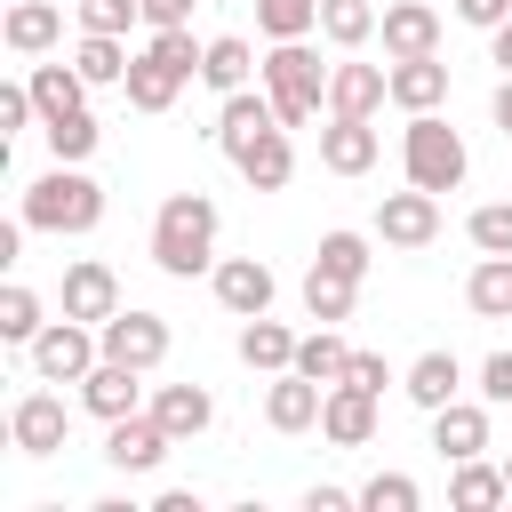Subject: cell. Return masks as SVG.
<instances>
[{
  "instance_id": "obj_15",
  "label": "cell",
  "mask_w": 512,
  "mask_h": 512,
  "mask_svg": "<svg viewBox=\"0 0 512 512\" xmlns=\"http://www.w3.org/2000/svg\"><path fill=\"white\" fill-rule=\"evenodd\" d=\"M64 312H72V320H88V328H104V320L120 312V280H112V264L80 256V264L64 272Z\"/></svg>"
},
{
  "instance_id": "obj_20",
  "label": "cell",
  "mask_w": 512,
  "mask_h": 512,
  "mask_svg": "<svg viewBox=\"0 0 512 512\" xmlns=\"http://www.w3.org/2000/svg\"><path fill=\"white\" fill-rule=\"evenodd\" d=\"M0 40H8L16 56H48V48L64 40V8H56V0H8Z\"/></svg>"
},
{
  "instance_id": "obj_48",
  "label": "cell",
  "mask_w": 512,
  "mask_h": 512,
  "mask_svg": "<svg viewBox=\"0 0 512 512\" xmlns=\"http://www.w3.org/2000/svg\"><path fill=\"white\" fill-rule=\"evenodd\" d=\"M144 24L160 32V24H192V0H144Z\"/></svg>"
},
{
  "instance_id": "obj_37",
  "label": "cell",
  "mask_w": 512,
  "mask_h": 512,
  "mask_svg": "<svg viewBox=\"0 0 512 512\" xmlns=\"http://www.w3.org/2000/svg\"><path fill=\"white\" fill-rule=\"evenodd\" d=\"M96 136H104V128H96V112H88V104H80V112H64V120H48V152H56V160H88V152H96Z\"/></svg>"
},
{
  "instance_id": "obj_44",
  "label": "cell",
  "mask_w": 512,
  "mask_h": 512,
  "mask_svg": "<svg viewBox=\"0 0 512 512\" xmlns=\"http://www.w3.org/2000/svg\"><path fill=\"white\" fill-rule=\"evenodd\" d=\"M480 400L488 408H512V352H488L480 360Z\"/></svg>"
},
{
  "instance_id": "obj_42",
  "label": "cell",
  "mask_w": 512,
  "mask_h": 512,
  "mask_svg": "<svg viewBox=\"0 0 512 512\" xmlns=\"http://www.w3.org/2000/svg\"><path fill=\"white\" fill-rule=\"evenodd\" d=\"M144 16V0H80V32H128Z\"/></svg>"
},
{
  "instance_id": "obj_36",
  "label": "cell",
  "mask_w": 512,
  "mask_h": 512,
  "mask_svg": "<svg viewBox=\"0 0 512 512\" xmlns=\"http://www.w3.org/2000/svg\"><path fill=\"white\" fill-rule=\"evenodd\" d=\"M256 24H264V40H304V32H320V0H256Z\"/></svg>"
},
{
  "instance_id": "obj_21",
  "label": "cell",
  "mask_w": 512,
  "mask_h": 512,
  "mask_svg": "<svg viewBox=\"0 0 512 512\" xmlns=\"http://www.w3.org/2000/svg\"><path fill=\"white\" fill-rule=\"evenodd\" d=\"M400 392L432 416V408H448V400L464 392V360H456V352H416V360H408V376H400Z\"/></svg>"
},
{
  "instance_id": "obj_29",
  "label": "cell",
  "mask_w": 512,
  "mask_h": 512,
  "mask_svg": "<svg viewBox=\"0 0 512 512\" xmlns=\"http://www.w3.org/2000/svg\"><path fill=\"white\" fill-rule=\"evenodd\" d=\"M72 64H80V80L88 88H112V80H128V48H120V32H80V48H72Z\"/></svg>"
},
{
  "instance_id": "obj_7",
  "label": "cell",
  "mask_w": 512,
  "mask_h": 512,
  "mask_svg": "<svg viewBox=\"0 0 512 512\" xmlns=\"http://www.w3.org/2000/svg\"><path fill=\"white\" fill-rule=\"evenodd\" d=\"M96 336H104V360H128V368H144V376L168 360V320H160V312H136V304H128V312H112Z\"/></svg>"
},
{
  "instance_id": "obj_51",
  "label": "cell",
  "mask_w": 512,
  "mask_h": 512,
  "mask_svg": "<svg viewBox=\"0 0 512 512\" xmlns=\"http://www.w3.org/2000/svg\"><path fill=\"white\" fill-rule=\"evenodd\" d=\"M488 56H496V64H504V72H512V16H504V24H496V32H488Z\"/></svg>"
},
{
  "instance_id": "obj_34",
  "label": "cell",
  "mask_w": 512,
  "mask_h": 512,
  "mask_svg": "<svg viewBox=\"0 0 512 512\" xmlns=\"http://www.w3.org/2000/svg\"><path fill=\"white\" fill-rule=\"evenodd\" d=\"M320 32H328V48H368L376 40V0H320Z\"/></svg>"
},
{
  "instance_id": "obj_16",
  "label": "cell",
  "mask_w": 512,
  "mask_h": 512,
  "mask_svg": "<svg viewBox=\"0 0 512 512\" xmlns=\"http://www.w3.org/2000/svg\"><path fill=\"white\" fill-rule=\"evenodd\" d=\"M320 432H328L336 448H368V440H376V392H360V384H328V400H320Z\"/></svg>"
},
{
  "instance_id": "obj_46",
  "label": "cell",
  "mask_w": 512,
  "mask_h": 512,
  "mask_svg": "<svg viewBox=\"0 0 512 512\" xmlns=\"http://www.w3.org/2000/svg\"><path fill=\"white\" fill-rule=\"evenodd\" d=\"M352 504H360V488H328V480L304 488V512H352Z\"/></svg>"
},
{
  "instance_id": "obj_50",
  "label": "cell",
  "mask_w": 512,
  "mask_h": 512,
  "mask_svg": "<svg viewBox=\"0 0 512 512\" xmlns=\"http://www.w3.org/2000/svg\"><path fill=\"white\" fill-rule=\"evenodd\" d=\"M488 112H496V128H504V136H512V72H504V80H496V96H488Z\"/></svg>"
},
{
  "instance_id": "obj_47",
  "label": "cell",
  "mask_w": 512,
  "mask_h": 512,
  "mask_svg": "<svg viewBox=\"0 0 512 512\" xmlns=\"http://www.w3.org/2000/svg\"><path fill=\"white\" fill-rule=\"evenodd\" d=\"M456 16H464V24H480V32H496V24L512 16V0H456Z\"/></svg>"
},
{
  "instance_id": "obj_18",
  "label": "cell",
  "mask_w": 512,
  "mask_h": 512,
  "mask_svg": "<svg viewBox=\"0 0 512 512\" xmlns=\"http://www.w3.org/2000/svg\"><path fill=\"white\" fill-rule=\"evenodd\" d=\"M320 168H328V176H368V168H376V128L328 112V128H320Z\"/></svg>"
},
{
  "instance_id": "obj_11",
  "label": "cell",
  "mask_w": 512,
  "mask_h": 512,
  "mask_svg": "<svg viewBox=\"0 0 512 512\" xmlns=\"http://www.w3.org/2000/svg\"><path fill=\"white\" fill-rule=\"evenodd\" d=\"M80 408L104 416V424L136 416V408H144V368H128V360H96V368L80 376Z\"/></svg>"
},
{
  "instance_id": "obj_32",
  "label": "cell",
  "mask_w": 512,
  "mask_h": 512,
  "mask_svg": "<svg viewBox=\"0 0 512 512\" xmlns=\"http://www.w3.org/2000/svg\"><path fill=\"white\" fill-rule=\"evenodd\" d=\"M352 296H360V280H344V272H328V264L304 272V312H312V320H328V328L352 320Z\"/></svg>"
},
{
  "instance_id": "obj_9",
  "label": "cell",
  "mask_w": 512,
  "mask_h": 512,
  "mask_svg": "<svg viewBox=\"0 0 512 512\" xmlns=\"http://www.w3.org/2000/svg\"><path fill=\"white\" fill-rule=\"evenodd\" d=\"M216 304L232 312V320H256V312H272V296H280V280H272V264H256V256H216Z\"/></svg>"
},
{
  "instance_id": "obj_35",
  "label": "cell",
  "mask_w": 512,
  "mask_h": 512,
  "mask_svg": "<svg viewBox=\"0 0 512 512\" xmlns=\"http://www.w3.org/2000/svg\"><path fill=\"white\" fill-rule=\"evenodd\" d=\"M40 328H48V320H40V296H32L24 280H8V288H0V344H32Z\"/></svg>"
},
{
  "instance_id": "obj_33",
  "label": "cell",
  "mask_w": 512,
  "mask_h": 512,
  "mask_svg": "<svg viewBox=\"0 0 512 512\" xmlns=\"http://www.w3.org/2000/svg\"><path fill=\"white\" fill-rule=\"evenodd\" d=\"M344 360H352V344H344L328 320H320L312 336H296V368H304L312 384H344Z\"/></svg>"
},
{
  "instance_id": "obj_13",
  "label": "cell",
  "mask_w": 512,
  "mask_h": 512,
  "mask_svg": "<svg viewBox=\"0 0 512 512\" xmlns=\"http://www.w3.org/2000/svg\"><path fill=\"white\" fill-rule=\"evenodd\" d=\"M64 432H72V416H64V400H56V392H24V400L8 408V440H16L24 456H56V448H64Z\"/></svg>"
},
{
  "instance_id": "obj_41",
  "label": "cell",
  "mask_w": 512,
  "mask_h": 512,
  "mask_svg": "<svg viewBox=\"0 0 512 512\" xmlns=\"http://www.w3.org/2000/svg\"><path fill=\"white\" fill-rule=\"evenodd\" d=\"M312 264H328V272H344V280H368V264H376V256H368V240H360V232H328Z\"/></svg>"
},
{
  "instance_id": "obj_31",
  "label": "cell",
  "mask_w": 512,
  "mask_h": 512,
  "mask_svg": "<svg viewBox=\"0 0 512 512\" xmlns=\"http://www.w3.org/2000/svg\"><path fill=\"white\" fill-rule=\"evenodd\" d=\"M120 88H128V104H136V112H168V104H176V88H184V72H168L160 56H136Z\"/></svg>"
},
{
  "instance_id": "obj_25",
  "label": "cell",
  "mask_w": 512,
  "mask_h": 512,
  "mask_svg": "<svg viewBox=\"0 0 512 512\" xmlns=\"http://www.w3.org/2000/svg\"><path fill=\"white\" fill-rule=\"evenodd\" d=\"M232 168H240L256 192H280V184L296 176V144H288V128H264V136H256V144L232 160Z\"/></svg>"
},
{
  "instance_id": "obj_27",
  "label": "cell",
  "mask_w": 512,
  "mask_h": 512,
  "mask_svg": "<svg viewBox=\"0 0 512 512\" xmlns=\"http://www.w3.org/2000/svg\"><path fill=\"white\" fill-rule=\"evenodd\" d=\"M504 496H512L504 464H480V456H464L456 480H448V504H456V512H488V504H504Z\"/></svg>"
},
{
  "instance_id": "obj_17",
  "label": "cell",
  "mask_w": 512,
  "mask_h": 512,
  "mask_svg": "<svg viewBox=\"0 0 512 512\" xmlns=\"http://www.w3.org/2000/svg\"><path fill=\"white\" fill-rule=\"evenodd\" d=\"M264 128H288L280 112H272V96H248V88H232L224 96V112H216V144H224V160H240Z\"/></svg>"
},
{
  "instance_id": "obj_6",
  "label": "cell",
  "mask_w": 512,
  "mask_h": 512,
  "mask_svg": "<svg viewBox=\"0 0 512 512\" xmlns=\"http://www.w3.org/2000/svg\"><path fill=\"white\" fill-rule=\"evenodd\" d=\"M376 240L384 248H432L440 240V192H424V184L384 192L376 200Z\"/></svg>"
},
{
  "instance_id": "obj_1",
  "label": "cell",
  "mask_w": 512,
  "mask_h": 512,
  "mask_svg": "<svg viewBox=\"0 0 512 512\" xmlns=\"http://www.w3.org/2000/svg\"><path fill=\"white\" fill-rule=\"evenodd\" d=\"M152 264L168 280L216 272V200L208 192H168L160 200V216H152Z\"/></svg>"
},
{
  "instance_id": "obj_19",
  "label": "cell",
  "mask_w": 512,
  "mask_h": 512,
  "mask_svg": "<svg viewBox=\"0 0 512 512\" xmlns=\"http://www.w3.org/2000/svg\"><path fill=\"white\" fill-rule=\"evenodd\" d=\"M432 448H440L448 464L480 456V448H488V400H448V408H432Z\"/></svg>"
},
{
  "instance_id": "obj_38",
  "label": "cell",
  "mask_w": 512,
  "mask_h": 512,
  "mask_svg": "<svg viewBox=\"0 0 512 512\" xmlns=\"http://www.w3.org/2000/svg\"><path fill=\"white\" fill-rule=\"evenodd\" d=\"M424 504V488L408 480V472H376V480H360V512H416Z\"/></svg>"
},
{
  "instance_id": "obj_4",
  "label": "cell",
  "mask_w": 512,
  "mask_h": 512,
  "mask_svg": "<svg viewBox=\"0 0 512 512\" xmlns=\"http://www.w3.org/2000/svg\"><path fill=\"white\" fill-rule=\"evenodd\" d=\"M400 168H408V184H424V192H456L464 168H472V152H464V136H456L440 112H408Z\"/></svg>"
},
{
  "instance_id": "obj_43",
  "label": "cell",
  "mask_w": 512,
  "mask_h": 512,
  "mask_svg": "<svg viewBox=\"0 0 512 512\" xmlns=\"http://www.w3.org/2000/svg\"><path fill=\"white\" fill-rule=\"evenodd\" d=\"M24 120H40V104H32V80H8V88H0V144H8Z\"/></svg>"
},
{
  "instance_id": "obj_12",
  "label": "cell",
  "mask_w": 512,
  "mask_h": 512,
  "mask_svg": "<svg viewBox=\"0 0 512 512\" xmlns=\"http://www.w3.org/2000/svg\"><path fill=\"white\" fill-rule=\"evenodd\" d=\"M376 104H392V72L352 64V48H344V64H328V112H344V120H376Z\"/></svg>"
},
{
  "instance_id": "obj_52",
  "label": "cell",
  "mask_w": 512,
  "mask_h": 512,
  "mask_svg": "<svg viewBox=\"0 0 512 512\" xmlns=\"http://www.w3.org/2000/svg\"><path fill=\"white\" fill-rule=\"evenodd\" d=\"M504 480H512V448H504Z\"/></svg>"
},
{
  "instance_id": "obj_28",
  "label": "cell",
  "mask_w": 512,
  "mask_h": 512,
  "mask_svg": "<svg viewBox=\"0 0 512 512\" xmlns=\"http://www.w3.org/2000/svg\"><path fill=\"white\" fill-rule=\"evenodd\" d=\"M464 304L480 320H512V256H480L472 280H464Z\"/></svg>"
},
{
  "instance_id": "obj_3",
  "label": "cell",
  "mask_w": 512,
  "mask_h": 512,
  "mask_svg": "<svg viewBox=\"0 0 512 512\" xmlns=\"http://www.w3.org/2000/svg\"><path fill=\"white\" fill-rule=\"evenodd\" d=\"M256 80H264V96H272V112H280L288 128L320 120V104H328V64H320L304 40H272V56L256 64Z\"/></svg>"
},
{
  "instance_id": "obj_26",
  "label": "cell",
  "mask_w": 512,
  "mask_h": 512,
  "mask_svg": "<svg viewBox=\"0 0 512 512\" xmlns=\"http://www.w3.org/2000/svg\"><path fill=\"white\" fill-rule=\"evenodd\" d=\"M240 360H248V368H264V376H280V368H296V336H288L272 312H256V320L240 328Z\"/></svg>"
},
{
  "instance_id": "obj_10",
  "label": "cell",
  "mask_w": 512,
  "mask_h": 512,
  "mask_svg": "<svg viewBox=\"0 0 512 512\" xmlns=\"http://www.w3.org/2000/svg\"><path fill=\"white\" fill-rule=\"evenodd\" d=\"M376 32H384V56L392 64L400 56H440V8L432 0H384Z\"/></svg>"
},
{
  "instance_id": "obj_30",
  "label": "cell",
  "mask_w": 512,
  "mask_h": 512,
  "mask_svg": "<svg viewBox=\"0 0 512 512\" xmlns=\"http://www.w3.org/2000/svg\"><path fill=\"white\" fill-rule=\"evenodd\" d=\"M264 56H248V40L240 32H224V40H208V56H200V80L216 88V96H232V88H248V72H256Z\"/></svg>"
},
{
  "instance_id": "obj_23",
  "label": "cell",
  "mask_w": 512,
  "mask_h": 512,
  "mask_svg": "<svg viewBox=\"0 0 512 512\" xmlns=\"http://www.w3.org/2000/svg\"><path fill=\"white\" fill-rule=\"evenodd\" d=\"M152 416L168 424V440H200V432L216 424V400H208L200 384H160V392H152Z\"/></svg>"
},
{
  "instance_id": "obj_40",
  "label": "cell",
  "mask_w": 512,
  "mask_h": 512,
  "mask_svg": "<svg viewBox=\"0 0 512 512\" xmlns=\"http://www.w3.org/2000/svg\"><path fill=\"white\" fill-rule=\"evenodd\" d=\"M144 56H160V64H168V72H184V80H192V72H200V56H208V48H192V32H184V24H160V32H152V40H144Z\"/></svg>"
},
{
  "instance_id": "obj_45",
  "label": "cell",
  "mask_w": 512,
  "mask_h": 512,
  "mask_svg": "<svg viewBox=\"0 0 512 512\" xmlns=\"http://www.w3.org/2000/svg\"><path fill=\"white\" fill-rule=\"evenodd\" d=\"M344 384H360V392H376V400H384V384H392V368H384L376 352H352V360H344Z\"/></svg>"
},
{
  "instance_id": "obj_14",
  "label": "cell",
  "mask_w": 512,
  "mask_h": 512,
  "mask_svg": "<svg viewBox=\"0 0 512 512\" xmlns=\"http://www.w3.org/2000/svg\"><path fill=\"white\" fill-rule=\"evenodd\" d=\"M320 400H328V384H312L304 368H280L272 392H264V424L272 432H312L320 424Z\"/></svg>"
},
{
  "instance_id": "obj_24",
  "label": "cell",
  "mask_w": 512,
  "mask_h": 512,
  "mask_svg": "<svg viewBox=\"0 0 512 512\" xmlns=\"http://www.w3.org/2000/svg\"><path fill=\"white\" fill-rule=\"evenodd\" d=\"M24 80H32V104H40V128L88 104V80H80V64H32Z\"/></svg>"
},
{
  "instance_id": "obj_5",
  "label": "cell",
  "mask_w": 512,
  "mask_h": 512,
  "mask_svg": "<svg viewBox=\"0 0 512 512\" xmlns=\"http://www.w3.org/2000/svg\"><path fill=\"white\" fill-rule=\"evenodd\" d=\"M24 352H32V376H40V384H80V376L104 360V336H96L88 320H72V312H64V320H48Z\"/></svg>"
},
{
  "instance_id": "obj_8",
  "label": "cell",
  "mask_w": 512,
  "mask_h": 512,
  "mask_svg": "<svg viewBox=\"0 0 512 512\" xmlns=\"http://www.w3.org/2000/svg\"><path fill=\"white\" fill-rule=\"evenodd\" d=\"M168 448H176V440H168V424H160L152 408L120 416V424L104 432V464H112V472H160V464H168Z\"/></svg>"
},
{
  "instance_id": "obj_2",
  "label": "cell",
  "mask_w": 512,
  "mask_h": 512,
  "mask_svg": "<svg viewBox=\"0 0 512 512\" xmlns=\"http://www.w3.org/2000/svg\"><path fill=\"white\" fill-rule=\"evenodd\" d=\"M24 224L32 232H96L104 224V184L80 176V160H56L48 176L24 184Z\"/></svg>"
},
{
  "instance_id": "obj_22",
  "label": "cell",
  "mask_w": 512,
  "mask_h": 512,
  "mask_svg": "<svg viewBox=\"0 0 512 512\" xmlns=\"http://www.w3.org/2000/svg\"><path fill=\"white\" fill-rule=\"evenodd\" d=\"M392 104L400 112H440L448 104V64L440 56H400L392 64Z\"/></svg>"
},
{
  "instance_id": "obj_49",
  "label": "cell",
  "mask_w": 512,
  "mask_h": 512,
  "mask_svg": "<svg viewBox=\"0 0 512 512\" xmlns=\"http://www.w3.org/2000/svg\"><path fill=\"white\" fill-rule=\"evenodd\" d=\"M152 512H200V496H192V488H160V496H152Z\"/></svg>"
},
{
  "instance_id": "obj_39",
  "label": "cell",
  "mask_w": 512,
  "mask_h": 512,
  "mask_svg": "<svg viewBox=\"0 0 512 512\" xmlns=\"http://www.w3.org/2000/svg\"><path fill=\"white\" fill-rule=\"evenodd\" d=\"M472 248L480 256H512V200H488V208H472Z\"/></svg>"
}]
</instances>
